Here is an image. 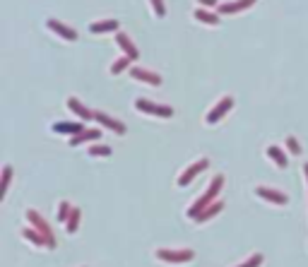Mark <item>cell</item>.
Listing matches in <instances>:
<instances>
[{"mask_svg":"<svg viewBox=\"0 0 308 267\" xmlns=\"http://www.w3.org/2000/svg\"><path fill=\"white\" fill-rule=\"evenodd\" d=\"M99 130H82V133L77 135V137H72L70 145L72 147H77V145H82V142H92V140H99Z\"/></svg>","mask_w":308,"mask_h":267,"instance_id":"d6986e66","label":"cell"},{"mask_svg":"<svg viewBox=\"0 0 308 267\" xmlns=\"http://www.w3.org/2000/svg\"><path fill=\"white\" fill-rule=\"evenodd\" d=\"M116 44H118L120 48H123V53L130 58V60H137L140 58V51L135 48V44L130 39H128V34H123V32H118L116 34Z\"/></svg>","mask_w":308,"mask_h":267,"instance_id":"9a60e30c","label":"cell"},{"mask_svg":"<svg viewBox=\"0 0 308 267\" xmlns=\"http://www.w3.org/2000/svg\"><path fill=\"white\" fill-rule=\"evenodd\" d=\"M260 265H262V255H260V253H253L251 258L243 260V262H241V265H236V267H260Z\"/></svg>","mask_w":308,"mask_h":267,"instance_id":"484cf974","label":"cell"},{"mask_svg":"<svg viewBox=\"0 0 308 267\" xmlns=\"http://www.w3.org/2000/svg\"><path fill=\"white\" fill-rule=\"evenodd\" d=\"M207 166H210V159H207V157L198 159L195 164H193V166H188V169H186V171H183L181 176H178V186H181V188H186V186H190V183H193V178H195V176H198L200 171H205Z\"/></svg>","mask_w":308,"mask_h":267,"instance_id":"8992f818","label":"cell"},{"mask_svg":"<svg viewBox=\"0 0 308 267\" xmlns=\"http://www.w3.org/2000/svg\"><path fill=\"white\" fill-rule=\"evenodd\" d=\"M255 195L262 197V200H268V202H272V204H279V207L289 202V197H286L284 193H279V190H272V188H265V186L255 188Z\"/></svg>","mask_w":308,"mask_h":267,"instance_id":"30bf717a","label":"cell"},{"mask_svg":"<svg viewBox=\"0 0 308 267\" xmlns=\"http://www.w3.org/2000/svg\"><path fill=\"white\" fill-rule=\"evenodd\" d=\"M286 147H289V152H292V154H296V157H299L301 154V145H299V140H296V137H294V135H289V137H286V142H284Z\"/></svg>","mask_w":308,"mask_h":267,"instance_id":"4316f807","label":"cell"},{"mask_svg":"<svg viewBox=\"0 0 308 267\" xmlns=\"http://www.w3.org/2000/svg\"><path fill=\"white\" fill-rule=\"evenodd\" d=\"M152 3V8H154V15L161 19V17L166 15V8H164V0H150Z\"/></svg>","mask_w":308,"mask_h":267,"instance_id":"83f0119b","label":"cell"},{"mask_svg":"<svg viewBox=\"0 0 308 267\" xmlns=\"http://www.w3.org/2000/svg\"><path fill=\"white\" fill-rule=\"evenodd\" d=\"M89 157H111L113 154V150L111 147H106V145H89Z\"/></svg>","mask_w":308,"mask_h":267,"instance_id":"603a6c76","label":"cell"},{"mask_svg":"<svg viewBox=\"0 0 308 267\" xmlns=\"http://www.w3.org/2000/svg\"><path fill=\"white\" fill-rule=\"evenodd\" d=\"M46 27H48V29H51L53 34H58V36H63L65 41H75V39H77V32H75V29H70L68 24L58 22V19H48Z\"/></svg>","mask_w":308,"mask_h":267,"instance_id":"7c38bea8","label":"cell"},{"mask_svg":"<svg viewBox=\"0 0 308 267\" xmlns=\"http://www.w3.org/2000/svg\"><path fill=\"white\" fill-rule=\"evenodd\" d=\"M221 186H224V176L219 173V176H214V178H212V183L207 186L205 193H202V195H200L198 200H195V202H193V204L188 207V210H186V217H188V219H198V217H200L202 212H205L210 204H214L212 200H214L217 195H219Z\"/></svg>","mask_w":308,"mask_h":267,"instance_id":"6da1fadb","label":"cell"},{"mask_svg":"<svg viewBox=\"0 0 308 267\" xmlns=\"http://www.w3.org/2000/svg\"><path fill=\"white\" fill-rule=\"evenodd\" d=\"M72 210H75V207H70V202H68V200H63V202L58 204V221H65V224H68Z\"/></svg>","mask_w":308,"mask_h":267,"instance_id":"d4e9b609","label":"cell"},{"mask_svg":"<svg viewBox=\"0 0 308 267\" xmlns=\"http://www.w3.org/2000/svg\"><path fill=\"white\" fill-rule=\"evenodd\" d=\"M231 109H234V99H231V96H224V99H219V101H217V106H212V111L205 116V123H207V126L219 123L221 118L227 116Z\"/></svg>","mask_w":308,"mask_h":267,"instance_id":"5b68a950","label":"cell"},{"mask_svg":"<svg viewBox=\"0 0 308 267\" xmlns=\"http://www.w3.org/2000/svg\"><path fill=\"white\" fill-rule=\"evenodd\" d=\"M27 221L32 224L34 231H39L44 238H46L48 243H51V251L55 248V238H53V231H51V227H48L46 221H44V217H41L36 210H27Z\"/></svg>","mask_w":308,"mask_h":267,"instance_id":"7a4b0ae2","label":"cell"},{"mask_svg":"<svg viewBox=\"0 0 308 267\" xmlns=\"http://www.w3.org/2000/svg\"><path fill=\"white\" fill-rule=\"evenodd\" d=\"M303 176H306V186H308V164H303Z\"/></svg>","mask_w":308,"mask_h":267,"instance_id":"f546056e","label":"cell"},{"mask_svg":"<svg viewBox=\"0 0 308 267\" xmlns=\"http://www.w3.org/2000/svg\"><path fill=\"white\" fill-rule=\"evenodd\" d=\"M265 154H268V157L272 159V161H275L279 169H286V164H289V159L284 157V152L279 150V147H275V145H270L268 150H265Z\"/></svg>","mask_w":308,"mask_h":267,"instance_id":"e0dca14e","label":"cell"},{"mask_svg":"<svg viewBox=\"0 0 308 267\" xmlns=\"http://www.w3.org/2000/svg\"><path fill=\"white\" fill-rule=\"evenodd\" d=\"M51 130L58 135H70V140H72V137H77V135L85 130V126H82V120H77V123H72V120H60V123H53Z\"/></svg>","mask_w":308,"mask_h":267,"instance_id":"ba28073f","label":"cell"},{"mask_svg":"<svg viewBox=\"0 0 308 267\" xmlns=\"http://www.w3.org/2000/svg\"><path fill=\"white\" fill-rule=\"evenodd\" d=\"M130 77L133 79H142V82H147V85H154V87H159L161 85V77L159 75H154V72H150V70H145V68H130Z\"/></svg>","mask_w":308,"mask_h":267,"instance_id":"5bb4252c","label":"cell"},{"mask_svg":"<svg viewBox=\"0 0 308 267\" xmlns=\"http://www.w3.org/2000/svg\"><path fill=\"white\" fill-rule=\"evenodd\" d=\"M193 17H195L198 22H202V24H210V27H214V24L219 22V15H217V12H207V10H202V8L195 10Z\"/></svg>","mask_w":308,"mask_h":267,"instance_id":"ac0fdd59","label":"cell"},{"mask_svg":"<svg viewBox=\"0 0 308 267\" xmlns=\"http://www.w3.org/2000/svg\"><path fill=\"white\" fill-rule=\"evenodd\" d=\"M94 120L99 123V126L106 128V130H111V133H116V135H126V126H123L120 120H116V118H111L109 113L94 111Z\"/></svg>","mask_w":308,"mask_h":267,"instance_id":"52a82bcc","label":"cell"},{"mask_svg":"<svg viewBox=\"0 0 308 267\" xmlns=\"http://www.w3.org/2000/svg\"><path fill=\"white\" fill-rule=\"evenodd\" d=\"M255 0H231V3H221L217 8V15H236L241 10H251Z\"/></svg>","mask_w":308,"mask_h":267,"instance_id":"9c48e42d","label":"cell"},{"mask_svg":"<svg viewBox=\"0 0 308 267\" xmlns=\"http://www.w3.org/2000/svg\"><path fill=\"white\" fill-rule=\"evenodd\" d=\"M22 236L32 245H39V248H48V251H51V243H48V241L39 234V231H34V229H22Z\"/></svg>","mask_w":308,"mask_h":267,"instance_id":"2e32d148","label":"cell"},{"mask_svg":"<svg viewBox=\"0 0 308 267\" xmlns=\"http://www.w3.org/2000/svg\"><path fill=\"white\" fill-rule=\"evenodd\" d=\"M123 70H130V58L128 55H123V58H118V60H113L109 68L111 75H120Z\"/></svg>","mask_w":308,"mask_h":267,"instance_id":"44dd1931","label":"cell"},{"mask_svg":"<svg viewBox=\"0 0 308 267\" xmlns=\"http://www.w3.org/2000/svg\"><path fill=\"white\" fill-rule=\"evenodd\" d=\"M157 258L161 260V262H176V265H181V262H190V260L195 258V253L188 251V248H183V251H169V248H159Z\"/></svg>","mask_w":308,"mask_h":267,"instance_id":"277c9868","label":"cell"},{"mask_svg":"<svg viewBox=\"0 0 308 267\" xmlns=\"http://www.w3.org/2000/svg\"><path fill=\"white\" fill-rule=\"evenodd\" d=\"M68 109H70L82 123H85V120H94V111H89L77 96H70V99H68Z\"/></svg>","mask_w":308,"mask_h":267,"instance_id":"8fae6325","label":"cell"},{"mask_svg":"<svg viewBox=\"0 0 308 267\" xmlns=\"http://www.w3.org/2000/svg\"><path fill=\"white\" fill-rule=\"evenodd\" d=\"M79 219H82V212H79L77 207H75V210H72V214H70V219H68V224H65V229H68V234H75V231H77Z\"/></svg>","mask_w":308,"mask_h":267,"instance_id":"cb8c5ba5","label":"cell"},{"mask_svg":"<svg viewBox=\"0 0 308 267\" xmlns=\"http://www.w3.org/2000/svg\"><path fill=\"white\" fill-rule=\"evenodd\" d=\"M10 181H12V166L5 164V166H3V183H0V197H5V193H8V188H10Z\"/></svg>","mask_w":308,"mask_h":267,"instance_id":"7402d4cb","label":"cell"},{"mask_svg":"<svg viewBox=\"0 0 308 267\" xmlns=\"http://www.w3.org/2000/svg\"><path fill=\"white\" fill-rule=\"evenodd\" d=\"M221 210H224V202H214V204H210V207H207L205 212L200 214V217H198V219H195V221H198V224H202V221H207V219H212L214 214H219Z\"/></svg>","mask_w":308,"mask_h":267,"instance_id":"ffe728a7","label":"cell"},{"mask_svg":"<svg viewBox=\"0 0 308 267\" xmlns=\"http://www.w3.org/2000/svg\"><path fill=\"white\" fill-rule=\"evenodd\" d=\"M135 109L147 113V116H159V118H171L174 116V109H171V106L147 101V99H135Z\"/></svg>","mask_w":308,"mask_h":267,"instance_id":"3957f363","label":"cell"},{"mask_svg":"<svg viewBox=\"0 0 308 267\" xmlns=\"http://www.w3.org/2000/svg\"><path fill=\"white\" fill-rule=\"evenodd\" d=\"M118 29H120L118 19H101V22H92V24H89V32H92V34H109V32L118 34Z\"/></svg>","mask_w":308,"mask_h":267,"instance_id":"4fadbf2b","label":"cell"},{"mask_svg":"<svg viewBox=\"0 0 308 267\" xmlns=\"http://www.w3.org/2000/svg\"><path fill=\"white\" fill-rule=\"evenodd\" d=\"M200 5H205V8H219V3L217 0H198Z\"/></svg>","mask_w":308,"mask_h":267,"instance_id":"f1b7e54d","label":"cell"}]
</instances>
